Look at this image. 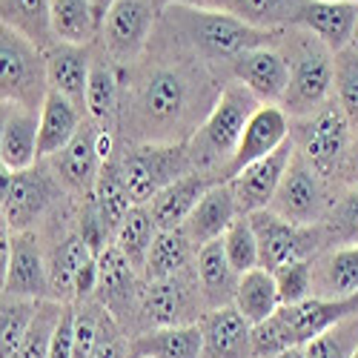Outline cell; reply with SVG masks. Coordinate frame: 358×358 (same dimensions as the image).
<instances>
[{"instance_id": "cell-38", "label": "cell", "mask_w": 358, "mask_h": 358, "mask_svg": "<svg viewBox=\"0 0 358 358\" xmlns=\"http://www.w3.org/2000/svg\"><path fill=\"white\" fill-rule=\"evenodd\" d=\"M38 304L41 301H26V298H0V358H17Z\"/></svg>"}, {"instance_id": "cell-16", "label": "cell", "mask_w": 358, "mask_h": 358, "mask_svg": "<svg viewBox=\"0 0 358 358\" xmlns=\"http://www.w3.org/2000/svg\"><path fill=\"white\" fill-rule=\"evenodd\" d=\"M292 152H295V146H292V141H287L275 149V152L244 166L238 175L229 178L227 184L235 195V203H238V210H241V215L270 210V203L281 187V178L292 161Z\"/></svg>"}, {"instance_id": "cell-44", "label": "cell", "mask_w": 358, "mask_h": 358, "mask_svg": "<svg viewBox=\"0 0 358 358\" xmlns=\"http://www.w3.org/2000/svg\"><path fill=\"white\" fill-rule=\"evenodd\" d=\"M89 358H132V338L115 324L112 315H106L103 330L98 336V344Z\"/></svg>"}, {"instance_id": "cell-11", "label": "cell", "mask_w": 358, "mask_h": 358, "mask_svg": "<svg viewBox=\"0 0 358 358\" xmlns=\"http://www.w3.org/2000/svg\"><path fill=\"white\" fill-rule=\"evenodd\" d=\"M141 295H143V275L132 270V264L117 252L115 244L106 247L98 255L95 301L115 318V324L129 338L141 333Z\"/></svg>"}, {"instance_id": "cell-4", "label": "cell", "mask_w": 358, "mask_h": 358, "mask_svg": "<svg viewBox=\"0 0 358 358\" xmlns=\"http://www.w3.org/2000/svg\"><path fill=\"white\" fill-rule=\"evenodd\" d=\"M278 49L289 66V86L281 101V109L289 115V121L307 117L330 103L336 83V55L298 26L284 29Z\"/></svg>"}, {"instance_id": "cell-49", "label": "cell", "mask_w": 358, "mask_h": 358, "mask_svg": "<svg viewBox=\"0 0 358 358\" xmlns=\"http://www.w3.org/2000/svg\"><path fill=\"white\" fill-rule=\"evenodd\" d=\"M273 358H304V347H289V350H284V352H278Z\"/></svg>"}, {"instance_id": "cell-51", "label": "cell", "mask_w": 358, "mask_h": 358, "mask_svg": "<svg viewBox=\"0 0 358 358\" xmlns=\"http://www.w3.org/2000/svg\"><path fill=\"white\" fill-rule=\"evenodd\" d=\"M155 3L164 9V6H169V3H201V0H155Z\"/></svg>"}, {"instance_id": "cell-17", "label": "cell", "mask_w": 358, "mask_h": 358, "mask_svg": "<svg viewBox=\"0 0 358 358\" xmlns=\"http://www.w3.org/2000/svg\"><path fill=\"white\" fill-rule=\"evenodd\" d=\"M6 295L26 298V301H49V270H46L43 238L38 229L12 232Z\"/></svg>"}, {"instance_id": "cell-35", "label": "cell", "mask_w": 358, "mask_h": 358, "mask_svg": "<svg viewBox=\"0 0 358 358\" xmlns=\"http://www.w3.org/2000/svg\"><path fill=\"white\" fill-rule=\"evenodd\" d=\"M155 235H158V227L152 221L149 206L146 203H135L129 210V215L124 218V224L117 227L112 244L132 264V270H138L143 275V266H146V258H149V250H152Z\"/></svg>"}, {"instance_id": "cell-19", "label": "cell", "mask_w": 358, "mask_h": 358, "mask_svg": "<svg viewBox=\"0 0 358 358\" xmlns=\"http://www.w3.org/2000/svg\"><path fill=\"white\" fill-rule=\"evenodd\" d=\"M298 29L318 38L333 55L355 46L358 3L352 0H310L298 15Z\"/></svg>"}, {"instance_id": "cell-8", "label": "cell", "mask_w": 358, "mask_h": 358, "mask_svg": "<svg viewBox=\"0 0 358 358\" xmlns=\"http://www.w3.org/2000/svg\"><path fill=\"white\" fill-rule=\"evenodd\" d=\"M158 20L161 6L155 0H115L98 29L95 43L112 57L115 66L129 69L152 43Z\"/></svg>"}, {"instance_id": "cell-45", "label": "cell", "mask_w": 358, "mask_h": 358, "mask_svg": "<svg viewBox=\"0 0 358 358\" xmlns=\"http://www.w3.org/2000/svg\"><path fill=\"white\" fill-rule=\"evenodd\" d=\"M9 261H12V229H9V224H0V298L6 295Z\"/></svg>"}, {"instance_id": "cell-7", "label": "cell", "mask_w": 358, "mask_h": 358, "mask_svg": "<svg viewBox=\"0 0 358 358\" xmlns=\"http://www.w3.org/2000/svg\"><path fill=\"white\" fill-rule=\"evenodd\" d=\"M117 164L135 203H149L178 178L192 172L187 143H129L117 146Z\"/></svg>"}, {"instance_id": "cell-15", "label": "cell", "mask_w": 358, "mask_h": 358, "mask_svg": "<svg viewBox=\"0 0 358 358\" xmlns=\"http://www.w3.org/2000/svg\"><path fill=\"white\" fill-rule=\"evenodd\" d=\"M227 80H235L244 89H250L258 103L281 106L287 86H289V66L278 49V41L270 46H255L244 55H238L227 69Z\"/></svg>"}, {"instance_id": "cell-52", "label": "cell", "mask_w": 358, "mask_h": 358, "mask_svg": "<svg viewBox=\"0 0 358 358\" xmlns=\"http://www.w3.org/2000/svg\"><path fill=\"white\" fill-rule=\"evenodd\" d=\"M0 224H6V218H3V206H0Z\"/></svg>"}, {"instance_id": "cell-50", "label": "cell", "mask_w": 358, "mask_h": 358, "mask_svg": "<svg viewBox=\"0 0 358 358\" xmlns=\"http://www.w3.org/2000/svg\"><path fill=\"white\" fill-rule=\"evenodd\" d=\"M9 109H12V106H6V103H0V138H3V127H6V117H9Z\"/></svg>"}, {"instance_id": "cell-54", "label": "cell", "mask_w": 358, "mask_h": 358, "mask_svg": "<svg viewBox=\"0 0 358 358\" xmlns=\"http://www.w3.org/2000/svg\"><path fill=\"white\" fill-rule=\"evenodd\" d=\"M352 358H358V350H355V355H352Z\"/></svg>"}, {"instance_id": "cell-53", "label": "cell", "mask_w": 358, "mask_h": 358, "mask_svg": "<svg viewBox=\"0 0 358 358\" xmlns=\"http://www.w3.org/2000/svg\"><path fill=\"white\" fill-rule=\"evenodd\" d=\"M355 46H358V32H355Z\"/></svg>"}, {"instance_id": "cell-1", "label": "cell", "mask_w": 358, "mask_h": 358, "mask_svg": "<svg viewBox=\"0 0 358 358\" xmlns=\"http://www.w3.org/2000/svg\"><path fill=\"white\" fill-rule=\"evenodd\" d=\"M227 78L178 43L158 20L152 43L124 69L117 146L187 143L215 106Z\"/></svg>"}, {"instance_id": "cell-14", "label": "cell", "mask_w": 358, "mask_h": 358, "mask_svg": "<svg viewBox=\"0 0 358 358\" xmlns=\"http://www.w3.org/2000/svg\"><path fill=\"white\" fill-rule=\"evenodd\" d=\"M98 132H101V127L86 117L83 127L78 129V135L61 149V152L46 158V166L52 169L55 181L75 201H83V198L92 195V189L98 184V175L103 169V161L98 152Z\"/></svg>"}, {"instance_id": "cell-9", "label": "cell", "mask_w": 358, "mask_h": 358, "mask_svg": "<svg viewBox=\"0 0 358 358\" xmlns=\"http://www.w3.org/2000/svg\"><path fill=\"white\" fill-rule=\"evenodd\" d=\"M206 313L203 295L195 278V270L143 281L141 295V333L161 330V327H187L198 324ZM138 333V336H141Z\"/></svg>"}, {"instance_id": "cell-2", "label": "cell", "mask_w": 358, "mask_h": 358, "mask_svg": "<svg viewBox=\"0 0 358 358\" xmlns=\"http://www.w3.org/2000/svg\"><path fill=\"white\" fill-rule=\"evenodd\" d=\"M161 26L178 43H184L192 55H198L206 66H213L224 78L238 55H244L255 46H270L281 35V32H264V29L247 26L244 20L201 3L164 6Z\"/></svg>"}, {"instance_id": "cell-20", "label": "cell", "mask_w": 358, "mask_h": 358, "mask_svg": "<svg viewBox=\"0 0 358 358\" xmlns=\"http://www.w3.org/2000/svg\"><path fill=\"white\" fill-rule=\"evenodd\" d=\"M198 358H252V324L232 304L221 310H206L198 321Z\"/></svg>"}, {"instance_id": "cell-23", "label": "cell", "mask_w": 358, "mask_h": 358, "mask_svg": "<svg viewBox=\"0 0 358 358\" xmlns=\"http://www.w3.org/2000/svg\"><path fill=\"white\" fill-rule=\"evenodd\" d=\"M238 215H241V210H238L229 184L218 181V184H213L210 189L203 192V198L198 201V206L184 224V232L189 235V241L201 250L203 244L224 238V232L229 229V224Z\"/></svg>"}, {"instance_id": "cell-39", "label": "cell", "mask_w": 358, "mask_h": 358, "mask_svg": "<svg viewBox=\"0 0 358 358\" xmlns=\"http://www.w3.org/2000/svg\"><path fill=\"white\" fill-rule=\"evenodd\" d=\"M358 350V315L327 327L304 344V358H352Z\"/></svg>"}, {"instance_id": "cell-25", "label": "cell", "mask_w": 358, "mask_h": 358, "mask_svg": "<svg viewBox=\"0 0 358 358\" xmlns=\"http://www.w3.org/2000/svg\"><path fill=\"white\" fill-rule=\"evenodd\" d=\"M213 184H218L215 178H206L198 172H189L184 178H178L175 184H169L164 192H158L149 201V213L158 229H181L187 224V218L192 215V210L198 206V201L203 198V192Z\"/></svg>"}, {"instance_id": "cell-3", "label": "cell", "mask_w": 358, "mask_h": 358, "mask_svg": "<svg viewBox=\"0 0 358 358\" xmlns=\"http://www.w3.org/2000/svg\"><path fill=\"white\" fill-rule=\"evenodd\" d=\"M258 106L261 103L252 98L250 89H244L235 80H227L215 106L210 109V115L203 117V124L187 141L192 172L224 181V172L235 155L238 143H241L247 121Z\"/></svg>"}, {"instance_id": "cell-43", "label": "cell", "mask_w": 358, "mask_h": 358, "mask_svg": "<svg viewBox=\"0 0 358 358\" xmlns=\"http://www.w3.org/2000/svg\"><path fill=\"white\" fill-rule=\"evenodd\" d=\"M281 307L287 304H301L307 298H313V258L304 261H289L273 273Z\"/></svg>"}, {"instance_id": "cell-24", "label": "cell", "mask_w": 358, "mask_h": 358, "mask_svg": "<svg viewBox=\"0 0 358 358\" xmlns=\"http://www.w3.org/2000/svg\"><path fill=\"white\" fill-rule=\"evenodd\" d=\"M195 278H198L206 310H221V307L232 304L235 289H238V278L241 275H238L235 266L229 264L221 238L218 241L203 244L198 250V255H195Z\"/></svg>"}, {"instance_id": "cell-26", "label": "cell", "mask_w": 358, "mask_h": 358, "mask_svg": "<svg viewBox=\"0 0 358 358\" xmlns=\"http://www.w3.org/2000/svg\"><path fill=\"white\" fill-rule=\"evenodd\" d=\"M310 0H201V6L227 12L247 26L264 32H284L298 23V15Z\"/></svg>"}, {"instance_id": "cell-6", "label": "cell", "mask_w": 358, "mask_h": 358, "mask_svg": "<svg viewBox=\"0 0 358 358\" xmlns=\"http://www.w3.org/2000/svg\"><path fill=\"white\" fill-rule=\"evenodd\" d=\"M46 92L43 49L0 23V103L41 112Z\"/></svg>"}, {"instance_id": "cell-18", "label": "cell", "mask_w": 358, "mask_h": 358, "mask_svg": "<svg viewBox=\"0 0 358 358\" xmlns=\"http://www.w3.org/2000/svg\"><path fill=\"white\" fill-rule=\"evenodd\" d=\"M289 127H292V121H289V115L281 106L261 103L247 121L241 143H238L235 155H232V161H229V166L224 172V181H229V178L238 175L244 166L266 158L270 152H275L281 143H287L289 141Z\"/></svg>"}, {"instance_id": "cell-30", "label": "cell", "mask_w": 358, "mask_h": 358, "mask_svg": "<svg viewBox=\"0 0 358 358\" xmlns=\"http://www.w3.org/2000/svg\"><path fill=\"white\" fill-rule=\"evenodd\" d=\"M89 201H92L95 213H98L101 224L106 227L109 238H115L117 227L124 224V218L135 206V201L129 195V187H127V178L121 172V164H117V152H115L112 161L103 164V169L98 175V184H95L92 195H89Z\"/></svg>"}, {"instance_id": "cell-46", "label": "cell", "mask_w": 358, "mask_h": 358, "mask_svg": "<svg viewBox=\"0 0 358 358\" xmlns=\"http://www.w3.org/2000/svg\"><path fill=\"white\" fill-rule=\"evenodd\" d=\"M341 187H358V129H352L350 152H347V164H344V175H341Z\"/></svg>"}, {"instance_id": "cell-36", "label": "cell", "mask_w": 358, "mask_h": 358, "mask_svg": "<svg viewBox=\"0 0 358 358\" xmlns=\"http://www.w3.org/2000/svg\"><path fill=\"white\" fill-rule=\"evenodd\" d=\"M0 23H6L41 49L55 43L49 0H0Z\"/></svg>"}, {"instance_id": "cell-29", "label": "cell", "mask_w": 358, "mask_h": 358, "mask_svg": "<svg viewBox=\"0 0 358 358\" xmlns=\"http://www.w3.org/2000/svg\"><path fill=\"white\" fill-rule=\"evenodd\" d=\"M86 121V112H80L72 101L57 92H46L41 106V129H38V158L46 161L78 135Z\"/></svg>"}, {"instance_id": "cell-37", "label": "cell", "mask_w": 358, "mask_h": 358, "mask_svg": "<svg viewBox=\"0 0 358 358\" xmlns=\"http://www.w3.org/2000/svg\"><path fill=\"white\" fill-rule=\"evenodd\" d=\"M318 227L324 235V250L358 244V187H341Z\"/></svg>"}, {"instance_id": "cell-12", "label": "cell", "mask_w": 358, "mask_h": 358, "mask_svg": "<svg viewBox=\"0 0 358 358\" xmlns=\"http://www.w3.org/2000/svg\"><path fill=\"white\" fill-rule=\"evenodd\" d=\"M252 229H255V241H258V264L264 270L275 273L278 266L289 261H304L315 258L324 252V235L321 227H301V224H289L273 210H261L250 215Z\"/></svg>"}, {"instance_id": "cell-56", "label": "cell", "mask_w": 358, "mask_h": 358, "mask_svg": "<svg viewBox=\"0 0 358 358\" xmlns=\"http://www.w3.org/2000/svg\"><path fill=\"white\" fill-rule=\"evenodd\" d=\"M355 49H358V46H355Z\"/></svg>"}, {"instance_id": "cell-27", "label": "cell", "mask_w": 358, "mask_h": 358, "mask_svg": "<svg viewBox=\"0 0 358 358\" xmlns=\"http://www.w3.org/2000/svg\"><path fill=\"white\" fill-rule=\"evenodd\" d=\"M358 292V244L333 247L313 258V298H347Z\"/></svg>"}, {"instance_id": "cell-13", "label": "cell", "mask_w": 358, "mask_h": 358, "mask_svg": "<svg viewBox=\"0 0 358 358\" xmlns=\"http://www.w3.org/2000/svg\"><path fill=\"white\" fill-rule=\"evenodd\" d=\"M64 198H66V192L55 181L46 161H41L29 169L15 172L12 187L0 206H3V218H6L9 229L23 232V229H38Z\"/></svg>"}, {"instance_id": "cell-47", "label": "cell", "mask_w": 358, "mask_h": 358, "mask_svg": "<svg viewBox=\"0 0 358 358\" xmlns=\"http://www.w3.org/2000/svg\"><path fill=\"white\" fill-rule=\"evenodd\" d=\"M12 178H15V172L6 164H0V203H3V198H6V192L12 187Z\"/></svg>"}, {"instance_id": "cell-31", "label": "cell", "mask_w": 358, "mask_h": 358, "mask_svg": "<svg viewBox=\"0 0 358 358\" xmlns=\"http://www.w3.org/2000/svg\"><path fill=\"white\" fill-rule=\"evenodd\" d=\"M195 255L198 247L189 241V235L181 229H158L152 250H149L146 266H143V281L169 278L195 270Z\"/></svg>"}, {"instance_id": "cell-34", "label": "cell", "mask_w": 358, "mask_h": 358, "mask_svg": "<svg viewBox=\"0 0 358 358\" xmlns=\"http://www.w3.org/2000/svg\"><path fill=\"white\" fill-rule=\"evenodd\" d=\"M52 38L61 43L92 46L98 41V20L89 0H49Z\"/></svg>"}, {"instance_id": "cell-55", "label": "cell", "mask_w": 358, "mask_h": 358, "mask_svg": "<svg viewBox=\"0 0 358 358\" xmlns=\"http://www.w3.org/2000/svg\"><path fill=\"white\" fill-rule=\"evenodd\" d=\"M352 3H358V0H352Z\"/></svg>"}, {"instance_id": "cell-48", "label": "cell", "mask_w": 358, "mask_h": 358, "mask_svg": "<svg viewBox=\"0 0 358 358\" xmlns=\"http://www.w3.org/2000/svg\"><path fill=\"white\" fill-rule=\"evenodd\" d=\"M89 3H92L95 20H98V29H101V23H103V17H106V12H109V6L115 3V0H89Z\"/></svg>"}, {"instance_id": "cell-40", "label": "cell", "mask_w": 358, "mask_h": 358, "mask_svg": "<svg viewBox=\"0 0 358 358\" xmlns=\"http://www.w3.org/2000/svg\"><path fill=\"white\" fill-rule=\"evenodd\" d=\"M61 315H64V304L41 301L38 310H35L32 324H29V330L23 336L17 358H49V350H52L55 330H57V321H61Z\"/></svg>"}, {"instance_id": "cell-32", "label": "cell", "mask_w": 358, "mask_h": 358, "mask_svg": "<svg viewBox=\"0 0 358 358\" xmlns=\"http://www.w3.org/2000/svg\"><path fill=\"white\" fill-rule=\"evenodd\" d=\"M201 330L198 324L161 327L132 338V358H198Z\"/></svg>"}, {"instance_id": "cell-21", "label": "cell", "mask_w": 358, "mask_h": 358, "mask_svg": "<svg viewBox=\"0 0 358 358\" xmlns=\"http://www.w3.org/2000/svg\"><path fill=\"white\" fill-rule=\"evenodd\" d=\"M124 95V69L112 64V57L92 43V66L86 80V117L103 129H117V112Z\"/></svg>"}, {"instance_id": "cell-33", "label": "cell", "mask_w": 358, "mask_h": 358, "mask_svg": "<svg viewBox=\"0 0 358 358\" xmlns=\"http://www.w3.org/2000/svg\"><path fill=\"white\" fill-rule=\"evenodd\" d=\"M232 307L241 313L252 327L266 321L270 315H275L278 307H281V298H278V287H275L273 273L264 270V266H255V270L244 273L241 278H238Z\"/></svg>"}, {"instance_id": "cell-28", "label": "cell", "mask_w": 358, "mask_h": 358, "mask_svg": "<svg viewBox=\"0 0 358 358\" xmlns=\"http://www.w3.org/2000/svg\"><path fill=\"white\" fill-rule=\"evenodd\" d=\"M38 129H41V112L12 106L3 138H0V164H6L12 172L29 169L41 164L38 158Z\"/></svg>"}, {"instance_id": "cell-41", "label": "cell", "mask_w": 358, "mask_h": 358, "mask_svg": "<svg viewBox=\"0 0 358 358\" xmlns=\"http://www.w3.org/2000/svg\"><path fill=\"white\" fill-rule=\"evenodd\" d=\"M333 101L344 112L352 129H358V49L350 46L336 55V83Z\"/></svg>"}, {"instance_id": "cell-10", "label": "cell", "mask_w": 358, "mask_h": 358, "mask_svg": "<svg viewBox=\"0 0 358 358\" xmlns=\"http://www.w3.org/2000/svg\"><path fill=\"white\" fill-rule=\"evenodd\" d=\"M336 192L338 189L330 181H324L301 155L292 152V161L281 178V187L270 203V210L289 224L315 227L324 221Z\"/></svg>"}, {"instance_id": "cell-22", "label": "cell", "mask_w": 358, "mask_h": 358, "mask_svg": "<svg viewBox=\"0 0 358 358\" xmlns=\"http://www.w3.org/2000/svg\"><path fill=\"white\" fill-rule=\"evenodd\" d=\"M43 57H46L49 92L64 95L80 112H86V80H89V66H92V46L55 41L49 49H43Z\"/></svg>"}, {"instance_id": "cell-42", "label": "cell", "mask_w": 358, "mask_h": 358, "mask_svg": "<svg viewBox=\"0 0 358 358\" xmlns=\"http://www.w3.org/2000/svg\"><path fill=\"white\" fill-rule=\"evenodd\" d=\"M221 241H224V252H227V258L235 266L238 275L261 266L258 264V241H255V229H252L250 215H238L229 224V229L224 232Z\"/></svg>"}, {"instance_id": "cell-5", "label": "cell", "mask_w": 358, "mask_h": 358, "mask_svg": "<svg viewBox=\"0 0 358 358\" xmlns=\"http://www.w3.org/2000/svg\"><path fill=\"white\" fill-rule=\"evenodd\" d=\"M289 141L295 146V152L301 155L324 181H330L336 189H341V175H344L350 141H352V127L336 101L315 109L307 117L292 121Z\"/></svg>"}]
</instances>
